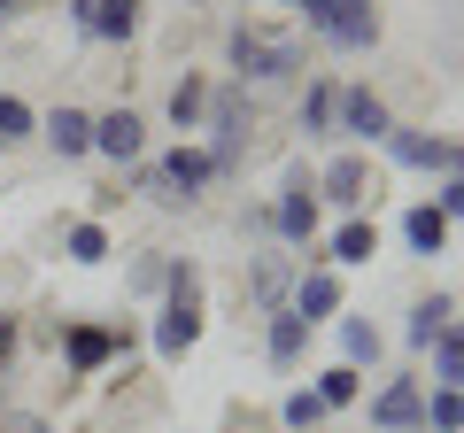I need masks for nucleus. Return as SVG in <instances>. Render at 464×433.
Listing matches in <instances>:
<instances>
[{
  "mask_svg": "<svg viewBox=\"0 0 464 433\" xmlns=\"http://www.w3.org/2000/svg\"><path fill=\"white\" fill-rule=\"evenodd\" d=\"M225 63L240 70V85H286L310 70V47H302L295 32H279V24H232L225 32Z\"/></svg>",
  "mask_w": 464,
  "mask_h": 433,
  "instance_id": "obj_1",
  "label": "nucleus"
},
{
  "mask_svg": "<svg viewBox=\"0 0 464 433\" xmlns=\"http://www.w3.org/2000/svg\"><path fill=\"white\" fill-rule=\"evenodd\" d=\"M209 178H217V163H209V148H194V140H179L170 155L140 163V194H148L155 209H194Z\"/></svg>",
  "mask_w": 464,
  "mask_h": 433,
  "instance_id": "obj_2",
  "label": "nucleus"
},
{
  "mask_svg": "<svg viewBox=\"0 0 464 433\" xmlns=\"http://www.w3.org/2000/svg\"><path fill=\"white\" fill-rule=\"evenodd\" d=\"M201 132H209V163H217V178L248 163L256 101H248V85H240V78H232V85H209V117H201Z\"/></svg>",
  "mask_w": 464,
  "mask_h": 433,
  "instance_id": "obj_3",
  "label": "nucleus"
},
{
  "mask_svg": "<svg viewBox=\"0 0 464 433\" xmlns=\"http://www.w3.org/2000/svg\"><path fill=\"white\" fill-rule=\"evenodd\" d=\"M310 16V39H325V47H341V54H372L380 47V0H310L302 8Z\"/></svg>",
  "mask_w": 464,
  "mask_h": 433,
  "instance_id": "obj_4",
  "label": "nucleus"
},
{
  "mask_svg": "<svg viewBox=\"0 0 464 433\" xmlns=\"http://www.w3.org/2000/svg\"><path fill=\"white\" fill-rule=\"evenodd\" d=\"M317 225H325V209H317V178H310V163H295L286 186L271 194V240H286V248H317Z\"/></svg>",
  "mask_w": 464,
  "mask_h": 433,
  "instance_id": "obj_5",
  "label": "nucleus"
},
{
  "mask_svg": "<svg viewBox=\"0 0 464 433\" xmlns=\"http://www.w3.org/2000/svg\"><path fill=\"white\" fill-rule=\"evenodd\" d=\"M380 148H387V163H402V170H441V178L464 170V140H441V132H426V124H395Z\"/></svg>",
  "mask_w": 464,
  "mask_h": 433,
  "instance_id": "obj_6",
  "label": "nucleus"
},
{
  "mask_svg": "<svg viewBox=\"0 0 464 433\" xmlns=\"http://www.w3.org/2000/svg\"><path fill=\"white\" fill-rule=\"evenodd\" d=\"M286 310H295L302 325H310V333H317V325H333V317L348 310V294H341V271L310 255V264L295 271V294H286Z\"/></svg>",
  "mask_w": 464,
  "mask_h": 433,
  "instance_id": "obj_7",
  "label": "nucleus"
},
{
  "mask_svg": "<svg viewBox=\"0 0 464 433\" xmlns=\"http://www.w3.org/2000/svg\"><path fill=\"white\" fill-rule=\"evenodd\" d=\"M380 194V178H372V163L356 148L348 155H333L325 170H317V201H333V209H348V216H364V201Z\"/></svg>",
  "mask_w": 464,
  "mask_h": 433,
  "instance_id": "obj_8",
  "label": "nucleus"
},
{
  "mask_svg": "<svg viewBox=\"0 0 464 433\" xmlns=\"http://www.w3.org/2000/svg\"><path fill=\"white\" fill-rule=\"evenodd\" d=\"M116 356H132V333H109V325H63V364L78 371V380L109 371Z\"/></svg>",
  "mask_w": 464,
  "mask_h": 433,
  "instance_id": "obj_9",
  "label": "nucleus"
},
{
  "mask_svg": "<svg viewBox=\"0 0 464 433\" xmlns=\"http://www.w3.org/2000/svg\"><path fill=\"white\" fill-rule=\"evenodd\" d=\"M372 426L380 433H426V387H418V371H402V380H387L372 395Z\"/></svg>",
  "mask_w": 464,
  "mask_h": 433,
  "instance_id": "obj_10",
  "label": "nucleus"
},
{
  "mask_svg": "<svg viewBox=\"0 0 464 433\" xmlns=\"http://www.w3.org/2000/svg\"><path fill=\"white\" fill-rule=\"evenodd\" d=\"M387 132H395V109H387L372 85H341V140H356V148H380Z\"/></svg>",
  "mask_w": 464,
  "mask_h": 433,
  "instance_id": "obj_11",
  "label": "nucleus"
},
{
  "mask_svg": "<svg viewBox=\"0 0 464 433\" xmlns=\"http://www.w3.org/2000/svg\"><path fill=\"white\" fill-rule=\"evenodd\" d=\"M310 255H317V264H333V271H356V264L380 255V225H372V216H341V225L325 233V248H310Z\"/></svg>",
  "mask_w": 464,
  "mask_h": 433,
  "instance_id": "obj_12",
  "label": "nucleus"
},
{
  "mask_svg": "<svg viewBox=\"0 0 464 433\" xmlns=\"http://www.w3.org/2000/svg\"><path fill=\"white\" fill-rule=\"evenodd\" d=\"M93 155H101V163H140V155H148V124H140L132 109L93 117Z\"/></svg>",
  "mask_w": 464,
  "mask_h": 433,
  "instance_id": "obj_13",
  "label": "nucleus"
},
{
  "mask_svg": "<svg viewBox=\"0 0 464 433\" xmlns=\"http://www.w3.org/2000/svg\"><path fill=\"white\" fill-rule=\"evenodd\" d=\"M194 341H201V302L163 294V310H155V356H163V364H179Z\"/></svg>",
  "mask_w": 464,
  "mask_h": 433,
  "instance_id": "obj_14",
  "label": "nucleus"
},
{
  "mask_svg": "<svg viewBox=\"0 0 464 433\" xmlns=\"http://www.w3.org/2000/svg\"><path fill=\"white\" fill-rule=\"evenodd\" d=\"M140 24H148V0H93V16H85V39H93V47H132Z\"/></svg>",
  "mask_w": 464,
  "mask_h": 433,
  "instance_id": "obj_15",
  "label": "nucleus"
},
{
  "mask_svg": "<svg viewBox=\"0 0 464 433\" xmlns=\"http://www.w3.org/2000/svg\"><path fill=\"white\" fill-rule=\"evenodd\" d=\"M39 140H47L63 163H78V155H93V117L63 101V109H47V117H39Z\"/></svg>",
  "mask_w": 464,
  "mask_h": 433,
  "instance_id": "obj_16",
  "label": "nucleus"
},
{
  "mask_svg": "<svg viewBox=\"0 0 464 433\" xmlns=\"http://www.w3.org/2000/svg\"><path fill=\"white\" fill-rule=\"evenodd\" d=\"M286 294H295V255H248V302L256 310H286Z\"/></svg>",
  "mask_w": 464,
  "mask_h": 433,
  "instance_id": "obj_17",
  "label": "nucleus"
},
{
  "mask_svg": "<svg viewBox=\"0 0 464 433\" xmlns=\"http://www.w3.org/2000/svg\"><path fill=\"white\" fill-rule=\"evenodd\" d=\"M264 356H271V371H295L302 356H310V325H302L295 310H271L264 317Z\"/></svg>",
  "mask_w": 464,
  "mask_h": 433,
  "instance_id": "obj_18",
  "label": "nucleus"
},
{
  "mask_svg": "<svg viewBox=\"0 0 464 433\" xmlns=\"http://www.w3.org/2000/svg\"><path fill=\"white\" fill-rule=\"evenodd\" d=\"M295 124H302L310 140H333V132H341V78H310V93H302Z\"/></svg>",
  "mask_w": 464,
  "mask_h": 433,
  "instance_id": "obj_19",
  "label": "nucleus"
},
{
  "mask_svg": "<svg viewBox=\"0 0 464 433\" xmlns=\"http://www.w3.org/2000/svg\"><path fill=\"white\" fill-rule=\"evenodd\" d=\"M402 240H411V255H441L449 248V216L433 209V201H411V209H402Z\"/></svg>",
  "mask_w": 464,
  "mask_h": 433,
  "instance_id": "obj_20",
  "label": "nucleus"
},
{
  "mask_svg": "<svg viewBox=\"0 0 464 433\" xmlns=\"http://www.w3.org/2000/svg\"><path fill=\"white\" fill-rule=\"evenodd\" d=\"M201 117H209V78L186 70V78L170 85V132H201Z\"/></svg>",
  "mask_w": 464,
  "mask_h": 433,
  "instance_id": "obj_21",
  "label": "nucleus"
},
{
  "mask_svg": "<svg viewBox=\"0 0 464 433\" xmlns=\"http://www.w3.org/2000/svg\"><path fill=\"white\" fill-rule=\"evenodd\" d=\"M63 255H70V264H78V271H93V264H109V225H101V216H78V225H70V233H63Z\"/></svg>",
  "mask_w": 464,
  "mask_h": 433,
  "instance_id": "obj_22",
  "label": "nucleus"
},
{
  "mask_svg": "<svg viewBox=\"0 0 464 433\" xmlns=\"http://www.w3.org/2000/svg\"><path fill=\"white\" fill-rule=\"evenodd\" d=\"M449 317H457V302H449V294H426V302H418V310H411V325H402V341H411V349L426 356L433 341L449 333Z\"/></svg>",
  "mask_w": 464,
  "mask_h": 433,
  "instance_id": "obj_23",
  "label": "nucleus"
},
{
  "mask_svg": "<svg viewBox=\"0 0 464 433\" xmlns=\"http://www.w3.org/2000/svg\"><path fill=\"white\" fill-rule=\"evenodd\" d=\"M333 333H341V364H356V371H364V364H380V325H372V317H333Z\"/></svg>",
  "mask_w": 464,
  "mask_h": 433,
  "instance_id": "obj_24",
  "label": "nucleus"
},
{
  "mask_svg": "<svg viewBox=\"0 0 464 433\" xmlns=\"http://www.w3.org/2000/svg\"><path fill=\"white\" fill-rule=\"evenodd\" d=\"M325 402H317V387H286V395H279V426L286 433H317V426H325Z\"/></svg>",
  "mask_w": 464,
  "mask_h": 433,
  "instance_id": "obj_25",
  "label": "nucleus"
},
{
  "mask_svg": "<svg viewBox=\"0 0 464 433\" xmlns=\"http://www.w3.org/2000/svg\"><path fill=\"white\" fill-rule=\"evenodd\" d=\"M426 356H433V387H464V317H449V333Z\"/></svg>",
  "mask_w": 464,
  "mask_h": 433,
  "instance_id": "obj_26",
  "label": "nucleus"
},
{
  "mask_svg": "<svg viewBox=\"0 0 464 433\" xmlns=\"http://www.w3.org/2000/svg\"><path fill=\"white\" fill-rule=\"evenodd\" d=\"M317 402H325V410L364 402V371H356V364H325V371H317Z\"/></svg>",
  "mask_w": 464,
  "mask_h": 433,
  "instance_id": "obj_27",
  "label": "nucleus"
},
{
  "mask_svg": "<svg viewBox=\"0 0 464 433\" xmlns=\"http://www.w3.org/2000/svg\"><path fill=\"white\" fill-rule=\"evenodd\" d=\"M32 132H39V109H32L24 93H0V155H8V148H24Z\"/></svg>",
  "mask_w": 464,
  "mask_h": 433,
  "instance_id": "obj_28",
  "label": "nucleus"
},
{
  "mask_svg": "<svg viewBox=\"0 0 464 433\" xmlns=\"http://www.w3.org/2000/svg\"><path fill=\"white\" fill-rule=\"evenodd\" d=\"M426 433H464V387H433L426 395Z\"/></svg>",
  "mask_w": 464,
  "mask_h": 433,
  "instance_id": "obj_29",
  "label": "nucleus"
},
{
  "mask_svg": "<svg viewBox=\"0 0 464 433\" xmlns=\"http://www.w3.org/2000/svg\"><path fill=\"white\" fill-rule=\"evenodd\" d=\"M163 264H170V255L140 248V255H132V271H124V279H132V294H163Z\"/></svg>",
  "mask_w": 464,
  "mask_h": 433,
  "instance_id": "obj_30",
  "label": "nucleus"
},
{
  "mask_svg": "<svg viewBox=\"0 0 464 433\" xmlns=\"http://www.w3.org/2000/svg\"><path fill=\"white\" fill-rule=\"evenodd\" d=\"M240 240H271V201H248L240 209Z\"/></svg>",
  "mask_w": 464,
  "mask_h": 433,
  "instance_id": "obj_31",
  "label": "nucleus"
},
{
  "mask_svg": "<svg viewBox=\"0 0 464 433\" xmlns=\"http://www.w3.org/2000/svg\"><path fill=\"white\" fill-rule=\"evenodd\" d=\"M433 209H441L449 225H464V170H457V178H441V201H433Z\"/></svg>",
  "mask_w": 464,
  "mask_h": 433,
  "instance_id": "obj_32",
  "label": "nucleus"
},
{
  "mask_svg": "<svg viewBox=\"0 0 464 433\" xmlns=\"http://www.w3.org/2000/svg\"><path fill=\"white\" fill-rule=\"evenodd\" d=\"M0 433H54V418H39V410H8V418H0Z\"/></svg>",
  "mask_w": 464,
  "mask_h": 433,
  "instance_id": "obj_33",
  "label": "nucleus"
},
{
  "mask_svg": "<svg viewBox=\"0 0 464 433\" xmlns=\"http://www.w3.org/2000/svg\"><path fill=\"white\" fill-rule=\"evenodd\" d=\"M8 364H16V317L0 310V371H8Z\"/></svg>",
  "mask_w": 464,
  "mask_h": 433,
  "instance_id": "obj_34",
  "label": "nucleus"
},
{
  "mask_svg": "<svg viewBox=\"0 0 464 433\" xmlns=\"http://www.w3.org/2000/svg\"><path fill=\"white\" fill-rule=\"evenodd\" d=\"M63 8H70V24L85 32V16H93V0H63Z\"/></svg>",
  "mask_w": 464,
  "mask_h": 433,
  "instance_id": "obj_35",
  "label": "nucleus"
},
{
  "mask_svg": "<svg viewBox=\"0 0 464 433\" xmlns=\"http://www.w3.org/2000/svg\"><path fill=\"white\" fill-rule=\"evenodd\" d=\"M16 8H24V0H0V16H16Z\"/></svg>",
  "mask_w": 464,
  "mask_h": 433,
  "instance_id": "obj_36",
  "label": "nucleus"
},
{
  "mask_svg": "<svg viewBox=\"0 0 464 433\" xmlns=\"http://www.w3.org/2000/svg\"><path fill=\"white\" fill-rule=\"evenodd\" d=\"M286 8H310V0H286Z\"/></svg>",
  "mask_w": 464,
  "mask_h": 433,
  "instance_id": "obj_37",
  "label": "nucleus"
},
{
  "mask_svg": "<svg viewBox=\"0 0 464 433\" xmlns=\"http://www.w3.org/2000/svg\"><path fill=\"white\" fill-rule=\"evenodd\" d=\"M194 8H201V0H194Z\"/></svg>",
  "mask_w": 464,
  "mask_h": 433,
  "instance_id": "obj_38",
  "label": "nucleus"
}]
</instances>
